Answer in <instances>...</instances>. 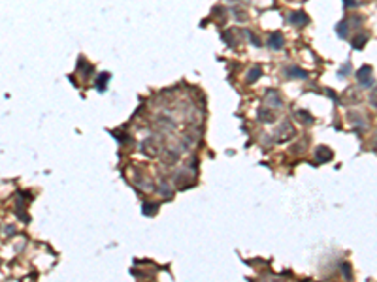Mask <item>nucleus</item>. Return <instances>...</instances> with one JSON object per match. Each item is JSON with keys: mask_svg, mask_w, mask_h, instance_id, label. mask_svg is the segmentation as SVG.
Returning a JSON list of instances; mask_svg holds the SVG:
<instances>
[{"mask_svg": "<svg viewBox=\"0 0 377 282\" xmlns=\"http://www.w3.org/2000/svg\"><path fill=\"white\" fill-rule=\"evenodd\" d=\"M356 77H358V81L364 85V87H370L372 85V68L370 66H362L358 73H356Z\"/></svg>", "mask_w": 377, "mask_h": 282, "instance_id": "nucleus-1", "label": "nucleus"}, {"mask_svg": "<svg viewBox=\"0 0 377 282\" xmlns=\"http://www.w3.org/2000/svg\"><path fill=\"white\" fill-rule=\"evenodd\" d=\"M291 21L294 23V25L302 27V25H306V23H308V17H306L302 11H296V13H292L291 15Z\"/></svg>", "mask_w": 377, "mask_h": 282, "instance_id": "nucleus-2", "label": "nucleus"}, {"mask_svg": "<svg viewBox=\"0 0 377 282\" xmlns=\"http://www.w3.org/2000/svg\"><path fill=\"white\" fill-rule=\"evenodd\" d=\"M270 45H272L274 49L281 47V45H283V36H281V34H274V36H272V40H270Z\"/></svg>", "mask_w": 377, "mask_h": 282, "instance_id": "nucleus-3", "label": "nucleus"}, {"mask_svg": "<svg viewBox=\"0 0 377 282\" xmlns=\"http://www.w3.org/2000/svg\"><path fill=\"white\" fill-rule=\"evenodd\" d=\"M364 43H366V36H358L356 42H353V45H355L356 49H360V47H364Z\"/></svg>", "mask_w": 377, "mask_h": 282, "instance_id": "nucleus-4", "label": "nucleus"}, {"mask_svg": "<svg viewBox=\"0 0 377 282\" xmlns=\"http://www.w3.org/2000/svg\"><path fill=\"white\" fill-rule=\"evenodd\" d=\"M338 34H340V36H343V38L347 36V23L345 21L338 25Z\"/></svg>", "mask_w": 377, "mask_h": 282, "instance_id": "nucleus-5", "label": "nucleus"}, {"mask_svg": "<svg viewBox=\"0 0 377 282\" xmlns=\"http://www.w3.org/2000/svg\"><path fill=\"white\" fill-rule=\"evenodd\" d=\"M372 104H374V105L377 107V89L374 91V94H372Z\"/></svg>", "mask_w": 377, "mask_h": 282, "instance_id": "nucleus-6", "label": "nucleus"}]
</instances>
